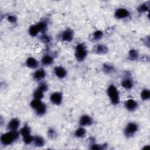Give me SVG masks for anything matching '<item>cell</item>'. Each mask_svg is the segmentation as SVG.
Masks as SVG:
<instances>
[{"mask_svg":"<svg viewBox=\"0 0 150 150\" xmlns=\"http://www.w3.org/2000/svg\"><path fill=\"white\" fill-rule=\"evenodd\" d=\"M20 134L18 131H11L2 134L0 137L1 143L5 146H8L12 144L15 142L19 137Z\"/></svg>","mask_w":150,"mask_h":150,"instance_id":"obj_1","label":"cell"},{"mask_svg":"<svg viewBox=\"0 0 150 150\" xmlns=\"http://www.w3.org/2000/svg\"><path fill=\"white\" fill-rule=\"evenodd\" d=\"M107 94L110 99L111 103L116 105L120 103V93L118 88L114 84H110L107 89Z\"/></svg>","mask_w":150,"mask_h":150,"instance_id":"obj_2","label":"cell"},{"mask_svg":"<svg viewBox=\"0 0 150 150\" xmlns=\"http://www.w3.org/2000/svg\"><path fill=\"white\" fill-rule=\"evenodd\" d=\"M87 54L88 51L86 45L84 43H79L76 46L74 50V56L78 62H83L87 57Z\"/></svg>","mask_w":150,"mask_h":150,"instance_id":"obj_3","label":"cell"},{"mask_svg":"<svg viewBox=\"0 0 150 150\" xmlns=\"http://www.w3.org/2000/svg\"><path fill=\"white\" fill-rule=\"evenodd\" d=\"M139 129V125L137 122H129L124 129V135L127 138H131L135 135Z\"/></svg>","mask_w":150,"mask_h":150,"instance_id":"obj_4","label":"cell"},{"mask_svg":"<svg viewBox=\"0 0 150 150\" xmlns=\"http://www.w3.org/2000/svg\"><path fill=\"white\" fill-rule=\"evenodd\" d=\"M130 12L127 9L124 8H117L114 13L115 18L119 20L127 19L130 16Z\"/></svg>","mask_w":150,"mask_h":150,"instance_id":"obj_5","label":"cell"},{"mask_svg":"<svg viewBox=\"0 0 150 150\" xmlns=\"http://www.w3.org/2000/svg\"><path fill=\"white\" fill-rule=\"evenodd\" d=\"M74 32L70 28H67L64 30L60 35V40L64 42H71L74 38Z\"/></svg>","mask_w":150,"mask_h":150,"instance_id":"obj_6","label":"cell"},{"mask_svg":"<svg viewBox=\"0 0 150 150\" xmlns=\"http://www.w3.org/2000/svg\"><path fill=\"white\" fill-rule=\"evenodd\" d=\"M50 101L55 105H59L63 101V94L59 91L52 93L49 97Z\"/></svg>","mask_w":150,"mask_h":150,"instance_id":"obj_7","label":"cell"},{"mask_svg":"<svg viewBox=\"0 0 150 150\" xmlns=\"http://www.w3.org/2000/svg\"><path fill=\"white\" fill-rule=\"evenodd\" d=\"M79 123L81 127H89L93 124V119L88 114H83L80 117Z\"/></svg>","mask_w":150,"mask_h":150,"instance_id":"obj_8","label":"cell"},{"mask_svg":"<svg viewBox=\"0 0 150 150\" xmlns=\"http://www.w3.org/2000/svg\"><path fill=\"white\" fill-rule=\"evenodd\" d=\"M124 107L127 110L130 112L135 111L138 107V104L137 101L132 98H129L124 102Z\"/></svg>","mask_w":150,"mask_h":150,"instance_id":"obj_9","label":"cell"},{"mask_svg":"<svg viewBox=\"0 0 150 150\" xmlns=\"http://www.w3.org/2000/svg\"><path fill=\"white\" fill-rule=\"evenodd\" d=\"M20 120L17 118H12L8 123L7 129L11 131H17L20 127Z\"/></svg>","mask_w":150,"mask_h":150,"instance_id":"obj_10","label":"cell"},{"mask_svg":"<svg viewBox=\"0 0 150 150\" xmlns=\"http://www.w3.org/2000/svg\"><path fill=\"white\" fill-rule=\"evenodd\" d=\"M54 75L59 79H63L67 76L66 69L62 66H58L53 69Z\"/></svg>","mask_w":150,"mask_h":150,"instance_id":"obj_11","label":"cell"},{"mask_svg":"<svg viewBox=\"0 0 150 150\" xmlns=\"http://www.w3.org/2000/svg\"><path fill=\"white\" fill-rule=\"evenodd\" d=\"M46 73L43 69H37L33 74V79L36 81H42V80L46 77Z\"/></svg>","mask_w":150,"mask_h":150,"instance_id":"obj_12","label":"cell"},{"mask_svg":"<svg viewBox=\"0 0 150 150\" xmlns=\"http://www.w3.org/2000/svg\"><path fill=\"white\" fill-rule=\"evenodd\" d=\"M108 49L107 46L103 44H97L93 48V52L97 54L103 55L108 53Z\"/></svg>","mask_w":150,"mask_h":150,"instance_id":"obj_13","label":"cell"},{"mask_svg":"<svg viewBox=\"0 0 150 150\" xmlns=\"http://www.w3.org/2000/svg\"><path fill=\"white\" fill-rule=\"evenodd\" d=\"M25 65L31 69H36L39 66V62L33 57H29L25 61Z\"/></svg>","mask_w":150,"mask_h":150,"instance_id":"obj_14","label":"cell"},{"mask_svg":"<svg viewBox=\"0 0 150 150\" xmlns=\"http://www.w3.org/2000/svg\"><path fill=\"white\" fill-rule=\"evenodd\" d=\"M121 84V86L124 89L129 90L132 88L134 86V81L131 77H126L122 80Z\"/></svg>","mask_w":150,"mask_h":150,"instance_id":"obj_15","label":"cell"},{"mask_svg":"<svg viewBox=\"0 0 150 150\" xmlns=\"http://www.w3.org/2000/svg\"><path fill=\"white\" fill-rule=\"evenodd\" d=\"M41 64L45 66H49L54 63V57L50 54H45L42 56L41 60Z\"/></svg>","mask_w":150,"mask_h":150,"instance_id":"obj_16","label":"cell"},{"mask_svg":"<svg viewBox=\"0 0 150 150\" xmlns=\"http://www.w3.org/2000/svg\"><path fill=\"white\" fill-rule=\"evenodd\" d=\"M32 143L36 147H42L45 145V140L43 138V137L40 135H35L33 136Z\"/></svg>","mask_w":150,"mask_h":150,"instance_id":"obj_17","label":"cell"},{"mask_svg":"<svg viewBox=\"0 0 150 150\" xmlns=\"http://www.w3.org/2000/svg\"><path fill=\"white\" fill-rule=\"evenodd\" d=\"M36 114L39 117L43 116L47 112V106L44 103H42L35 110Z\"/></svg>","mask_w":150,"mask_h":150,"instance_id":"obj_18","label":"cell"},{"mask_svg":"<svg viewBox=\"0 0 150 150\" xmlns=\"http://www.w3.org/2000/svg\"><path fill=\"white\" fill-rule=\"evenodd\" d=\"M149 1L144 2L141 4H140L138 7H137V11L139 13H146L147 12H149Z\"/></svg>","mask_w":150,"mask_h":150,"instance_id":"obj_19","label":"cell"},{"mask_svg":"<svg viewBox=\"0 0 150 150\" xmlns=\"http://www.w3.org/2000/svg\"><path fill=\"white\" fill-rule=\"evenodd\" d=\"M139 58V52L135 49H131L128 51V59L131 61L137 60Z\"/></svg>","mask_w":150,"mask_h":150,"instance_id":"obj_20","label":"cell"},{"mask_svg":"<svg viewBox=\"0 0 150 150\" xmlns=\"http://www.w3.org/2000/svg\"><path fill=\"white\" fill-rule=\"evenodd\" d=\"M102 70L105 73L109 74L113 73L115 71V68L112 64L106 63L103 64Z\"/></svg>","mask_w":150,"mask_h":150,"instance_id":"obj_21","label":"cell"},{"mask_svg":"<svg viewBox=\"0 0 150 150\" xmlns=\"http://www.w3.org/2000/svg\"><path fill=\"white\" fill-rule=\"evenodd\" d=\"M20 135L22 137L29 135L31 134V129L28 124H25L23 127H22L19 131Z\"/></svg>","mask_w":150,"mask_h":150,"instance_id":"obj_22","label":"cell"},{"mask_svg":"<svg viewBox=\"0 0 150 150\" xmlns=\"http://www.w3.org/2000/svg\"><path fill=\"white\" fill-rule=\"evenodd\" d=\"M86 135V130L84 127L81 126L77 128L74 132V135L78 138H82L84 137Z\"/></svg>","mask_w":150,"mask_h":150,"instance_id":"obj_23","label":"cell"},{"mask_svg":"<svg viewBox=\"0 0 150 150\" xmlns=\"http://www.w3.org/2000/svg\"><path fill=\"white\" fill-rule=\"evenodd\" d=\"M28 32L29 34L32 36V37H35L40 32V30L37 25V24L32 25H31L28 29Z\"/></svg>","mask_w":150,"mask_h":150,"instance_id":"obj_24","label":"cell"},{"mask_svg":"<svg viewBox=\"0 0 150 150\" xmlns=\"http://www.w3.org/2000/svg\"><path fill=\"white\" fill-rule=\"evenodd\" d=\"M140 97L142 100L148 101L150 98V91L147 88H144L140 93Z\"/></svg>","mask_w":150,"mask_h":150,"instance_id":"obj_25","label":"cell"},{"mask_svg":"<svg viewBox=\"0 0 150 150\" xmlns=\"http://www.w3.org/2000/svg\"><path fill=\"white\" fill-rule=\"evenodd\" d=\"M103 32L101 30H97L94 31L92 34V38L94 40H100L103 36Z\"/></svg>","mask_w":150,"mask_h":150,"instance_id":"obj_26","label":"cell"},{"mask_svg":"<svg viewBox=\"0 0 150 150\" xmlns=\"http://www.w3.org/2000/svg\"><path fill=\"white\" fill-rule=\"evenodd\" d=\"M44 93H45L43 92L42 91L39 90L38 88H36L33 93V98L42 100L44 97Z\"/></svg>","mask_w":150,"mask_h":150,"instance_id":"obj_27","label":"cell"},{"mask_svg":"<svg viewBox=\"0 0 150 150\" xmlns=\"http://www.w3.org/2000/svg\"><path fill=\"white\" fill-rule=\"evenodd\" d=\"M107 148L106 144H98L95 142L91 144L90 145V149L93 150H101L105 149Z\"/></svg>","mask_w":150,"mask_h":150,"instance_id":"obj_28","label":"cell"},{"mask_svg":"<svg viewBox=\"0 0 150 150\" xmlns=\"http://www.w3.org/2000/svg\"><path fill=\"white\" fill-rule=\"evenodd\" d=\"M47 135L50 139H54L57 137L56 131L53 128H50L48 129L47 131Z\"/></svg>","mask_w":150,"mask_h":150,"instance_id":"obj_29","label":"cell"},{"mask_svg":"<svg viewBox=\"0 0 150 150\" xmlns=\"http://www.w3.org/2000/svg\"><path fill=\"white\" fill-rule=\"evenodd\" d=\"M42 103V100H38V99H35L33 98L30 103V107L33 109V110H35L37 107H38L40 104Z\"/></svg>","mask_w":150,"mask_h":150,"instance_id":"obj_30","label":"cell"},{"mask_svg":"<svg viewBox=\"0 0 150 150\" xmlns=\"http://www.w3.org/2000/svg\"><path fill=\"white\" fill-rule=\"evenodd\" d=\"M6 21L12 23V24H15L17 23L18 21V19L17 17L15 15H12V14H9L6 16Z\"/></svg>","mask_w":150,"mask_h":150,"instance_id":"obj_31","label":"cell"},{"mask_svg":"<svg viewBox=\"0 0 150 150\" xmlns=\"http://www.w3.org/2000/svg\"><path fill=\"white\" fill-rule=\"evenodd\" d=\"M22 139L25 144L29 145L32 143L33 139V136L32 134H30V135L22 137Z\"/></svg>","mask_w":150,"mask_h":150,"instance_id":"obj_32","label":"cell"},{"mask_svg":"<svg viewBox=\"0 0 150 150\" xmlns=\"http://www.w3.org/2000/svg\"><path fill=\"white\" fill-rule=\"evenodd\" d=\"M39 90L42 91L43 92L45 93L46 91H47L48 90V88H49V87H48V85L46 83L44 82V81H40L38 88Z\"/></svg>","mask_w":150,"mask_h":150,"instance_id":"obj_33","label":"cell"},{"mask_svg":"<svg viewBox=\"0 0 150 150\" xmlns=\"http://www.w3.org/2000/svg\"><path fill=\"white\" fill-rule=\"evenodd\" d=\"M40 41L43 43H49L51 42V38L50 36H49L47 35H46L45 33H43L42 36L40 37Z\"/></svg>","mask_w":150,"mask_h":150,"instance_id":"obj_34","label":"cell"},{"mask_svg":"<svg viewBox=\"0 0 150 150\" xmlns=\"http://www.w3.org/2000/svg\"><path fill=\"white\" fill-rule=\"evenodd\" d=\"M150 148V146H149V145H145V146H144V147L142 148L143 149H149Z\"/></svg>","mask_w":150,"mask_h":150,"instance_id":"obj_35","label":"cell"}]
</instances>
